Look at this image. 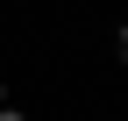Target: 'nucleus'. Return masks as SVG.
I'll return each mask as SVG.
<instances>
[{
	"instance_id": "obj_1",
	"label": "nucleus",
	"mask_w": 128,
	"mask_h": 121,
	"mask_svg": "<svg viewBox=\"0 0 128 121\" xmlns=\"http://www.w3.org/2000/svg\"><path fill=\"white\" fill-rule=\"evenodd\" d=\"M0 121H28V114H14V107H0Z\"/></svg>"
},
{
	"instance_id": "obj_2",
	"label": "nucleus",
	"mask_w": 128,
	"mask_h": 121,
	"mask_svg": "<svg viewBox=\"0 0 128 121\" xmlns=\"http://www.w3.org/2000/svg\"><path fill=\"white\" fill-rule=\"evenodd\" d=\"M114 43H121V57H128V28H121V36H114Z\"/></svg>"
}]
</instances>
